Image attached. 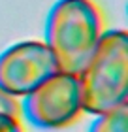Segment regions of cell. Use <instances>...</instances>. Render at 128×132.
I'll return each instance as SVG.
<instances>
[{
    "label": "cell",
    "mask_w": 128,
    "mask_h": 132,
    "mask_svg": "<svg viewBox=\"0 0 128 132\" xmlns=\"http://www.w3.org/2000/svg\"><path fill=\"white\" fill-rule=\"evenodd\" d=\"M102 13L92 0H58L45 21V45L58 70L79 76L102 38Z\"/></svg>",
    "instance_id": "obj_1"
},
{
    "label": "cell",
    "mask_w": 128,
    "mask_h": 132,
    "mask_svg": "<svg viewBox=\"0 0 128 132\" xmlns=\"http://www.w3.org/2000/svg\"><path fill=\"white\" fill-rule=\"evenodd\" d=\"M83 111L100 115L126 104L128 96V34L107 30L79 74Z\"/></svg>",
    "instance_id": "obj_2"
},
{
    "label": "cell",
    "mask_w": 128,
    "mask_h": 132,
    "mask_svg": "<svg viewBox=\"0 0 128 132\" xmlns=\"http://www.w3.org/2000/svg\"><path fill=\"white\" fill-rule=\"evenodd\" d=\"M23 98V115L38 128L68 127L83 111L79 76L60 70Z\"/></svg>",
    "instance_id": "obj_3"
},
{
    "label": "cell",
    "mask_w": 128,
    "mask_h": 132,
    "mask_svg": "<svg viewBox=\"0 0 128 132\" xmlns=\"http://www.w3.org/2000/svg\"><path fill=\"white\" fill-rule=\"evenodd\" d=\"M55 72L58 64L45 42H21L0 53V91L13 98L27 96Z\"/></svg>",
    "instance_id": "obj_4"
},
{
    "label": "cell",
    "mask_w": 128,
    "mask_h": 132,
    "mask_svg": "<svg viewBox=\"0 0 128 132\" xmlns=\"http://www.w3.org/2000/svg\"><path fill=\"white\" fill-rule=\"evenodd\" d=\"M89 132H128V106L104 111L92 121Z\"/></svg>",
    "instance_id": "obj_5"
},
{
    "label": "cell",
    "mask_w": 128,
    "mask_h": 132,
    "mask_svg": "<svg viewBox=\"0 0 128 132\" xmlns=\"http://www.w3.org/2000/svg\"><path fill=\"white\" fill-rule=\"evenodd\" d=\"M0 132H25L19 115L8 111H0Z\"/></svg>",
    "instance_id": "obj_6"
},
{
    "label": "cell",
    "mask_w": 128,
    "mask_h": 132,
    "mask_svg": "<svg viewBox=\"0 0 128 132\" xmlns=\"http://www.w3.org/2000/svg\"><path fill=\"white\" fill-rule=\"evenodd\" d=\"M0 111H8L13 115H21V106L15 102L13 96L6 94L4 91H0Z\"/></svg>",
    "instance_id": "obj_7"
}]
</instances>
